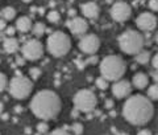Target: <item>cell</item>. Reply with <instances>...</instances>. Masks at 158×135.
<instances>
[{
    "instance_id": "obj_1",
    "label": "cell",
    "mask_w": 158,
    "mask_h": 135,
    "mask_svg": "<svg viewBox=\"0 0 158 135\" xmlns=\"http://www.w3.org/2000/svg\"><path fill=\"white\" fill-rule=\"evenodd\" d=\"M153 114H154V107L152 105V101L141 94L129 97L123 107L124 118L136 126L148 123L153 118Z\"/></svg>"
},
{
    "instance_id": "obj_2",
    "label": "cell",
    "mask_w": 158,
    "mask_h": 135,
    "mask_svg": "<svg viewBox=\"0 0 158 135\" xmlns=\"http://www.w3.org/2000/svg\"><path fill=\"white\" fill-rule=\"evenodd\" d=\"M61 107V98L53 90H40L31 101L32 113L42 121H49L58 115Z\"/></svg>"
},
{
    "instance_id": "obj_3",
    "label": "cell",
    "mask_w": 158,
    "mask_h": 135,
    "mask_svg": "<svg viewBox=\"0 0 158 135\" xmlns=\"http://www.w3.org/2000/svg\"><path fill=\"white\" fill-rule=\"evenodd\" d=\"M127 72L125 61L120 56L111 54L102 60L100 62V73L108 81H118Z\"/></svg>"
},
{
    "instance_id": "obj_4",
    "label": "cell",
    "mask_w": 158,
    "mask_h": 135,
    "mask_svg": "<svg viewBox=\"0 0 158 135\" xmlns=\"http://www.w3.org/2000/svg\"><path fill=\"white\" fill-rule=\"evenodd\" d=\"M144 41L142 34L132 29H128L118 36V47L127 54H138L144 48Z\"/></svg>"
},
{
    "instance_id": "obj_5",
    "label": "cell",
    "mask_w": 158,
    "mask_h": 135,
    "mask_svg": "<svg viewBox=\"0 0 158 135\" xmlns=\"http://www.w3.org/2000/svg\"><path fill=\"white\" fill-rule=\"evenodd\" d=\"M71 48V40L65 32H53L48 38V51L54 57H63Z\"/></svg>"
},
{
    "instance_id": "obj_6",
    "label": "cell",
    "mask_w": 158,
    "mask_h": 135,
    "mask_svg": "<svg viewBox=\"0 0 158 135\" xmlns=\"http://www.w3.org/2000/svg\"><path fill=\"white\" fill-rule=\"evenodd\" d=\"M9 89V94L16 98V99H25L27 97H29V94L32 93L33 90V83L29 78H27L25 76H21V74H17L15 76L8 85Z\"/></svg>"
},
{
    "instance_id": "obj_7",
    "label": "cell",
    "mask_w": 158,
    "mask_h": 135,
    "mask_svg": "<svg viewBox=\"0 0 158 135\" xmlns=\"http://www.w3.org/2000/svg\"><path fill=\"white\" fill-rule=\"evenodd\" d=\"M98 103V98L91 90L88 89H82L77 92L74 96V105L75 109L82 113H91L92 110H95Z\"/></svg>"
},
{
    "instance_id": "obj_8",
    "label": "cell",
    "mask_w": 158,
    "mask_h": 135,
    "mask_svg": "<svg viewBox=\"0 0 158 135\" xmlns=\"http://www.w3.org/2000/svg\"><path fill=\"white\" fill-rule=\"evenodd\" d=\"M23 57L31 61H36L44 56V45L37 40H28L21 48Z\"/></svg>"
},
{
    "instance_id": "obj_9",
    "label": "cell",
    "mask_w": 158,
    "mask_h": 135,
    "mask_svg": "<svg viewBox=\"0 0 158 135\" xmlns=\"http://www.w3.org/2000/svg\"><path fill=\"white\" fill-rule=\"evenodd\" d=\"M99 47H100V40L96 34L94 33H90V34H85L81 41H79V49L85 53V54H95L98 52Z\"/></svg>"
},
{
    "instance_id": "obj_10",
    "label": "cell",
    "mask_w": 158,
    "mask_h": 135,
    "mask_svg": "<svg viewBox=\"0 0 158 135\" xmlns=\"http://www.w3.org/2000/svg\"><path fill=\"white\" fill-rule=\"evenodd\" d=\"M132 15L131 6L125 2H116L111 8V17L117 23L127 21Z\"/></svg>"
},
{
    "instance_id": "obj_11",
    "label": "cell",
    "mask_w": 158,
    "mask_h": 135,
    "mask_svg": "<svg viewBox=\"0 0 158 135\" xmlns=\"http://www.w3.org/2000/svg\"><path fill=\"white\" fill-rule=\"evenodd\" d=\"M136 24L141 31L150 32L157 27V17L152 12H142L136 19Z\"/></svg>"
},
{
    "instance_id": "obj_12",
    "label": "cell",
    "mask_w": 158,
    "mask_h": 135,
    "mask_svg": "<svg viewBox=\"0 0 158 135\" xmlns=\"http://www.w3.org/2000/svg\"><path fill=\"white\" fill-rule=\"evenodd\" d=\"M132 92V83L125 79H118L112 85V93L116 98H125Z\"/></svg>"
},
{
    "instance_id": "obj_13",
    "label": "cell",
    "mask_w": 158,
    "mask_h": 135,
    "mask_svg": "<svg viewBox=\"0 0 158 135\" xmlns=\"http://www.w3.org/2000/svg\"><path fill=\"white\" fill-rule=\"evenodd\" d=\"M66 25L70 28V31L74 34H85L88 29V24L83 17H74L71 20H69Z\"/></svg>"
},
{
    "instance_id": "obj_14",
    "label": "cell",
    "mask_w": 158,
    "mask_h": 135,
    "mask_svg": "<svg viewBox=\"0 0 158 135\" xmlns=\"http://www.w3.org/2000/svg\"><path fill=\"white\" fill-rule=\"evenodd\" d=\"M82 13L87 19H96L99 16V6L94 2H87L82 6Z\"/></svg>"
},
{
    "instance_id": "obj_15",
    "label": "cell",
    "mask_w": 158,
    "mask_h": 135,
    "mask_svg": "<svg viewBox=\"0 0 158 135\" xmlns=\"http://www.w3.org/2000/svg\"><path fill=\"white\" fill-rule=\"evenodd\" d=\"M3 48L7 53L12 54V53H16L19 51V40L15 38V37H7L4 38L3 41Z\"/></svg>"
},
{
    "instance_id": "obj_16",
    "label": "cell",
    "mask_w": 158,
    "mask_h": 135,
    "mask_svg": "<svg viewBox=\"0 0 158 135\" xmlns=\"http://www.w3.org/2000/svg\"><path fill=\"white\" fill-rule=\"evenodd\" d=\"M16 28H17L21 33H27V32H29V31H31V29L33 28V25H32V20L29 19L28 16H21V17H19V19H17V21H16Z\"/></svg>"
},
{
    "instance_id": "obj_17",
    "label": "cell",
    "mask_w": 158,
    "mask_h": 135,
    "mask_svg": "<svg viewBox=\"0 0 158 135\" xmlns=\"http://www.w3.org/2000/svg\"><path fill=\"white\" fill-rule=\"evenodd\" d=\"M132 82H133V86L135 88L142 90V89H145L148 86V83H149V78H148V76L144 74V73H137V74H135Z\"/></svg>"
},
{
    "instance_id": "obj_18",
    "label": "cell",
    "mask_w": 158,
    "mask_h": 135,
    "mask_svg": "<svg viewBox=\"0 0 158 135\" xmlns=\"http://www.w3.org/2000/svg\"><path fill=\"white\" fill-rule=\"evenodd\" d=\"M149 61H150V53L148 51H144V49H142L140 53L136 54V62L141 64V65H145Z\"/></svg>"
},
{
    "instance_id": "obj_19",
    "label": "cell",
    "mask_w": 158,
    "mask_h": 135,
    "mask_svg": "<svg viewBox=\"0 0 158 135\" xmlns=\"http://www.w3.org/2000/svg\"><path fill=\"white\" fill-rule=\"evenodd\" d=\"M32 32H33L34 36L41 37L42 34L46 32V27H45V24H44V23H36V24L33 25V28H32Z\"/></svg>"
},
{
    "instance_id": "obj_20",
    "label": "cell",
    "mask_w": 158,
    "mask_h": 135,
    "mask_svg": "<svg viewBox=\"0 0 158 135\" xmlns=\"http://www.w3.org/2000/svg\"><path fill=\"white\" fill-rule=\"evenodd\" d=\"M2 16L4 17V20H12L16 16V9L13 7H4L2 11Z\"/></svg>"
},
{
    "instance_id": "obj_21",
    "label": "cell",
    "mask_w": 158,
    "mask_h": 135,
    "mask_svg": "<svg viewBox=\"0 0 158 135\" xmlns=\"http://www.w3.org/2000/svg\"><path fill=\"white\" fill-rule=\"evenodd\" d=\"M148 98L152 101H158V83H154L148 89Z\"/></svg>"
},
{
    "instance_id": "obj_22",
    "label": "cell",
    "mask_w": 158,
    "mask_h": 135,
    "mask_svg": "<svg viewBox=\"0 0 158 135\" xmlns=\"http://www.w3.org/2000/svg\"><path fill=\"white\" fill-rule=\"evenodd\" d=\"M95 83H96V88L100 89V90H106L108 88V79H106L104 77H99L95 79Z\"/></svg>"
},
{
    "instance_id": "obj_23",
    "label": "cell",
    "mask_w": 158,
    "mask_h": 135,
    "mask_svg": "<svg viewBox=\"0 0 158 135\" xmlns=\"http://www.w3.org/2000/svg\"><path fill=\"white\" fill-rule=\"evenodd\" d=\"M48 20L50 23H58L61 20V15H59L57 11H50L48 13Z\"/></svg>"
},
{
    "instance_id": "obj_24",
    "label": "cell",
    "mask_w": 158,
    "mask_h": 135,
    "mask_svg": "<svg viewBox=\"0 0 158 135\" xmlns=\"http://www.w3.org/2000/svg\"><path fill=\"white\" fill-rule=\"evenodd\" d=\"M9 85V82H8V78H7V76L4 73H0V93L2 92H4L6 90V88Z\"/></svg>"
},
{
    "instance_id": "obj_25",
    "label": "cell",
    "mask_w": 158,
    "mask_h": 135,
    "mask_svg": "<svg viewBox=\"0 0 158 135\" xmlns=\"http://www.w3.org/2000/svg\"><path fill=\"white\" fill-rule=\"evenodd\" d=\"M29 74H31V77L33 79H38L40 77H41V69L40 68H31V70H29Z\"/></svg>"
},
{
    "instance_id": "obj_26",
    "label": "cell",
    "mask_w": 158,
    "mask_h": 135,
    "mask_svg": "<svg viewBox=\"0 0 158 135\" xmlns=\"http://www.w3.org/2000/svg\"><path fill=\"white\" fill-rule=\"evenodd\" d=\"M71 130L75 135H82L83 134V124L82 123H74L71 126Z\"/></svg>"
},
{
    "instance_id": "obj_27",
    "label": "cell",
    "mask_w": 158,
    "mask_h": 135,
    "mask_svg": "<svg viewBox=\"0 0 158 135\" xmlns=\"http://www.w3.org/2000/svg\"><path fill=\"white\" fill-rule=\"evenodd\" d=\"M50 135H70V133L67 131V128H56L53 130V131L50 133Z\"/></svg>"
},
{
    "instance_id": "obj_28",
    "label": "cell",
    "mask_w": 158,
    "mask_h": 135,
    "mask_svg": "<svg viewBox=\"0 0 158 135\" xmlns=\"http://www.w3.org/2000/svg\"><path fill=\"white\" fill-rule=\"evenodd\" d=\"M48 130H49L48 123H45V122H41V123H38V124H37V131H38V133L44 134V133H48Z\"/></svg>"
},
{
    "instance_id": "obj_29",
    "label": "cell",
    "mask_w": 158,
    "mask_h": 135,
    "mask_svg": "<svg viewBox=\"0 0 158 135\" xmlns=\"http://www.w3.org/2000/svg\"><path fill=\"white\" fill-rule=\"evenodd\" d=\"M98 61H99L98 56H96V54H92V56H90V57L86 60V64H88V65H95Z\"/></svg>"
},
{
    "instance_id": "obj_30",
    "label": "cell",
    "mask_w": 158,
    "mask_h": 135,
    "mask_svg": "<svg viewBox=\"0 0 158 135\" xmlns=\"http://www.w3.org/2000/svg\"><path fill=\"white\" fill-rule=\"evenodd\" d=\"M149 8L152 9V11L157 12L158 11V0H150L149 2Z\"/></svg>"
},
{
    "instance_id": "obj_31",
    "label": "cell",
    "mask_w": 158,
    "mask_h": 135,
    "mask_svg": "<svg viewBox=\"0 0 158 135\" xmlns=\"http://www.w3.org/2000/svg\"><path fill=\"white\" fill-rule=\"evenodd\" d=\"M152 64H153V68H154L156 70H158V53L156 54L154 57H153V60H152Z\"/></svg>"
},
{
    "instance_id": "obj_32",
    "label": "cell",
    "mask_w": 158,
    "mask_h": 135,
    "mask_svg": "<svg viewBox=\"0 0 158 135\" xmlns=\"http://www.w3.org/2000/svg\"><path fill=\"white\" fill-rule=\"evenodd\" d=\"M137 135H152V133H150V130H148V128H142L138 131Z\"/></svg>"
},
{
    "instance_id": "obj_33",
    "label": "cell",
    "mask_w": 158,
    "mask_h": 135,
    "mask_svg": "<svg viewBox=\"0 0 158 135\" xmlns=\"http://www.w3.org/2000/svg\"><path fill=\"white\" fill-rule=\"evenodd\" d=\"M6 32H7V34H8L9 37H12L13 34H15V32H16V31H15V28H13V27H8Z\"/></svg>"
},
{
    "instance_id": "obj_34",
    "label": "cell",
    "mask_w": 158,
    "mask_h": 135,
    "mask_svg": "<svg viewBox=\"0 0 158 135\" xmlns=\"http://www.w3.org/2000/svg\"><path fill=\"white\" fill-rule=\"evenodd\" d=\"M106 107L107 109H112L113 107V101H112V99H107V101H106Z\"/></svg>"
},
{
    "instance_id": "obj_35",
    "label": "cell",
    "mask_w": 158,
    "mask_h": 135,
    "mask_svg": "<svg viewBox=\"0 0 158 135\" xmlns=\"http://www.w3.org/2000/svg\"><path fill=\"white\" fill-rule=\"evenodd\" d=\"M6 29V20L4 19H0V31Z\"/></svg>"
},
{
    "instance_id": "obj_36",
    "label": "cell",
    "mask_w": 158,
    "mask_h": 135,
    "mask_svg": "<svg viewBox=\"0 0 158 135\" xmlns=\"http://www.w3.org/2000/svg\"><path fill=\"white\" fill-rule=\"evenodd\" d=\"M153 78H154V79H156V82L158 83V70H156L154 73H153Z\"/></svg>"
},
{
    "instance_id": "obj_37",
    "label": "cell",
    "mask_w": 158,
    "mask_h": 135,
    "mask_svg": "<svg viewBox=\"0 0 158 135\" xmlns=\"http://www.w3.org/2000/svg\"><path fill=\"white\" fill-rule=\"evenodd\" d=\"M77 65L79 69H83V66H85V64H82V61H77Z\"/></svg>"
},
{
    "instance_id": "obj_38",
    "label": "cell",
    "mask_w": 158,
    "mask_h": 135,
    "mask_svg": "<svg viewBox=\"0 0 158 135\" xmlns=\"http://www.w3.org/2000/svg\"><path fill=\"white\" fill-rule=\"evenodd\" d=\"M16 61H17V65H23L24 64V60L23 58H17Z\"/></svg>"
},
{
    "instance_id": "obj_39",
    "label": "cell",
    "mask_w": 158,
    "mask_h": 135,
    "mask_svg": "<svg viewBox=\"0 0 158 135\" xmlns=\"http://www.w3.org/2000/svg\"><path fill=\"white\" fill-rule=\"evenodd\" d=\"M69 15H70V16H75V11L71 9V11H69Z\"/></svg>"
},
{
    "instance_id": "obj_40",
    "label": "cell",
    "mask_w": 158,
    "mask_h": 135,
    "mask_svg": "<svg viewBox=\"0 0 158 135\" xmlns=\"http://www.w3.org/2000/svg\"><path fill=\"white\" fill-rule=\"evenodd\" d=\"M3 110H4V105L0 102V113H3Z\"/></svg>"
},
{
    "instance_id": "obj_41",
    "label": "cell",
    "mask_w": 158,
    "mask_h": 135,
    "mask_svg": "<svg viewBox=\"0 0 158 135\" xmlns=\"http://www.w3.org/2000/svg\"><path fill=\"white\" fill-rule=\"evenodd\" d=\"M2 118H3V119H8V114H3Z\"/></svg>"
},
{
    "instance_id": "obj_42",
    "label": "cell",
    "mask_w": 158,
    "mask_h": 135,
    "mask_svg": "<svg viewBox=\"0 0 158 135\" xmlns=\"http://www.w3.org/2000/svg\"><path fill=\"white\" fill-rule=\"evenodd\" d=\"M31 11H32V12H36V11H37V8H36V7H32V8H31Z\"/></svg>"
},
{
    "instance_id": "obj_43",
    "label": "cell",
    "mask_w": 158,
    "mask_h": 135,
    "mask_svg": "<svg viewBox=\"0 0 158 135\" xmlns=\"http://www.w3.org/2000/svg\"><path fill=\"white\" fill-rule=\"evenodd\" d=\"M15 110H16V111H21V107L17 106V107H15Z\"/></svg>"
},
{
    "instance_id": "obj_44",
    "label": "cell",
    "mask_w": 158,
    "mask_h": 135,
    "mask_svg": "<svg viewBox=\"0 0 158 135\" xmlns=\"http://www.w3.org/2000/svg\"><path fill=\"white\" fill-rule=\"evenodd\" d=\"M25 133L27 134H31V128H25Z\"/></svg>"
},
{
    "instance_id": "obj_45",
    "label": "cell",
    "mask_w": 158,
    "mask_h": 135,
    "mask_svg": "<svg viewBox=\"0 0 158 135\" xmlns=\"http://www.w3.org/2000/svg\"><path fill=\"white\" fill-rule=\"evenodd\" d=\"M156 43H157V44H158V32H157V33H156Z\"/></svg>"
},
{
    "instance_id": "obj_46",
    "label": "cell",
    "mask_w": 158,
    "mask_h": 135,
    "mask_svg": "<svg viewBox=\"0 0 158 135\" xmlns=\"http://www.w3.org/2000/svg\"><path fill=\"white\" fill-rule=\"evenodd\" d=\"M117 135H129V134H127V133H118Z\"/></svg>"
},
{
    "instance_id": "obj_47",
    "label": "cell",
    "mask_w": 158,
    "mask_h": 135,
    "mask_svg": "<svg viewBox=\"0 0 158 135\" xmlns=\"http://www.w3.org/2000/svg\"><path fill=\"white\" fill-rule=\"evenodd\" d=\"M23 2H24V3H31L32 0H23Z\"/></svg>"
}]
</instances>
